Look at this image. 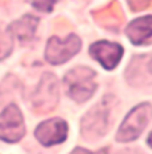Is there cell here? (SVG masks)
<instances>
[{
	"label": "cell",
	"mask_w": 152,
	"mask_h": 154,
	"mask_svg": "<svg viewBox=\"0 0 152 154\" xmlns=\"http://www.w3.org/2000/svg\"><path fill=\"white\" fill-rule=\"evenodd\" d=\"M95 76L96 72L89 67L80 66L69 70L64 76V85L68 97L77 103L88 100L96 91Z\"/></svg>",
	"instance_id": "cell-1"
},
{
	"label": "cell",
	"mask_w": 152,
	"mask_h": 154,
	"mask_svg": "<svg viewBox=\"0 0 152 154\" xmlns=\"http://www.w3.org/2000/svg\"><path fill=\"white\" fill-rule=\"evenodd\" d=\"M152 118V106L148 102L140 103L127 114L116 134V141L130 142L139 137Z\"/></svg>",
	"instance_id": "cell-2"
},
{
	"label": "cell",
	"mask_w": 152,
	"mask_h": 154,
	"mask_svg": "<svg viewBox=\"0 0 152 154\" xmlns=\"http://www.w3.org/2000/svg\"><path fill=\"white\" fill-rule=\"evenodd\" d=\"M81 48V42L76 35H68L64 40L52 36L45 47V59L51 64H63L75 56Z\"/></svg>",
	"instance_id": "cell-3"
},
{
	"label": "cell",
	"mask_w": 152,
	"mask_h": 154,
	"mask_svg": "<svg viewBox=\"0 0 152 154\" xmlns=\"http://www.w3.org/2000/svg\"><path fill=\"white\" fill-rule=\"evenodd\" d=\"M25 133L24 121L16 105H8L0 114V140L17 142Z\"/></svg>",
	"instance_id": "cell-4"
},
{
	"label": "cell",
	"mask_w": 152,
	"mask_h": 154,
	"mask_svg": "<svg viewBox=\"0 0 152 154\" xmlns=\"http://www.w3.org/2000/svg\"><path fill=\"white\" fill-rule=\"evenodd\" d=\"M108 111L110 105H107L106 100L93 106L81 119V134L86 138H96L103 135L107 130Z\"/></svg>",
	"instance_id": "cell-5"
},
{
	"label": "cell",
	"mask_w": 152,
	"mask_h": 154,
	"mask_svg": "<svg viewBox=\"0 0 152 154\" xmlns=\"http://www.w3.org/2000/svg\"><path fill=\"white\" fill-rule=\"evenodd\" d=\"M89 55L106 70H113L123 58V47L119 43L99 40L89 46Z\"/></svg>",
	"instance_id": "cell-6"
},
{
	"label": "cell",
	"mask_w": 152,
	"mask_h": 154,
	"mask_svg": "<svg viewBox=\"0 0 152 154\" xmlns=\"http://www.w3.org/2000/svg\"><path fill=\"white\" fill-rule=\"evenodd\" d=\"M68 127L61 118H51L42 122L35 130L36 140L44 146H52L66 141Z\"/></svg>",
	"instance_id": "cell-7"
},
{
	"label": "cell",
	"mask_w": 152,
	"mask_h": 154,
	"mask_svg": "<svg viewBox=\"0 0 152 154\" xmlns=\"http://www.w3.org/2000/svg\"><path fill=\"white\" fill-rule=\"evenodd\" d=\"M125 79L132 86H144L152 83V56H133L125 70Z\"/></svg>",
	"instance_id": "cell-8"
},
{
	"label": "cell",
	"mask_w": 152,
	"mask_h": 154,
	"mask_svg": "<svg viewBox=\"0 0 152 154\" xmlns=\"http://www.w3.org/2000/svg\"><path fill=\"white\" fill-rule=\"evenodd\" d=\"M34 98V105L37 109H42L44 111L55 109L59 100V88H57L56 78L51 72H45L43 75Z\"/></svg>",
	"instance_id": "cell-9"
},
{
	"label": "cell",
	"mask_w": 152,
	"mask_h": 154,
	"mask_svg": "<svg viewBox=\"0 0 152 154\" xmlns=\"http://www.w3.org/2000/svg\"><path fill=\"white\" fill-rule=\"evenodd\" d=\"M128 39L135 46H144L152 43V16H143L135 19L125 29Z\"/></svg>",
	"instance_id": "cell-10"
},
{
	"label": "cell",
	"mask_w": 152,
	"mask_h": 154,
	"mask_svg": "<svg viewBox=\"0 0 152 154\" xmlns=\"http://www.w3.org/2000/svg\"><path fill=\"white\" fill-rule=\"evenodd\" d=\"M39 24V19L32 15H24L22 19L11 23L8 31L12 35V38H16L20 42H28L34 38L36 27Z\"/></svg>",
	"instance_id": "cell-11"
},
{
	"label": "cell",
	"mask_w": 152,
	"mask_h": 154,
	"mask_svg": "<svg viewBox=\"0 0 152 154\" xmlns=\"http://www.w3.org/2000/svg\"><path fill=\"white\" fill-rule=\"evenodd\" d=\"M12 51V35L10 31H5L0 27V60L7 58Z\"/></svg>",
	"instance_id": "cell-12"
},
{
	"label": "cell",
	"mask_w": 152,
	"mask_h": 154,
	"mask_svg": "<svg viewBox=\"0 0 152 154\" xmlns=\"http://www.w3.org/2000/svg\"><path fill=\"white\" fill-rule=\"evenodd\" d=\"M57 0H32V5L42 12H51Z\"/></svg>",
	"instance_id": "cell-13"
},
{
	"label": "cell",
	"mask_w": 152,
	"mask_h": 154,
	"mask_svg": "<svg viewBox=\"0 0 152 154\" xmlns=\"http://www.w3.org/2000/svg\"><path fill=\"white\" fill-rule=\"evenodd\" d=\"M132 11H142L150 4L151 0H127Z\"/></svg>",
	"instance_id": "cell-14"
},
{
	"label": "cell",
	"mask_w": 152,
	"mask_h": 154,
	"mask_svg": "<svg viewBox=\"0 0 152 154\" xmlns=\"http://www.w3.org/2000/svg\"><path fill=\"white\" fill-rule=\"evenodd\" d=\"M71 154H92V153L88 152V150H86V149H81V147H76Z\"/></svg>",
	"instance_id": "cell-15"
},
{
	"label": "cell",
	"mask_w": 152,
	"mask_h": 154,
	"mask_svg": "<svg viewBox=\"0 0 152 154\" xmlns=\"http://www.w3.org/2000/svg\"><path fill=\"white\" fill-rule=\"evenodd\" d=\"M148 145L152 147V131H151V134H150V137H148Z\"/></svg>",
	"instance_id": "cell-16"
}]
</instances>
